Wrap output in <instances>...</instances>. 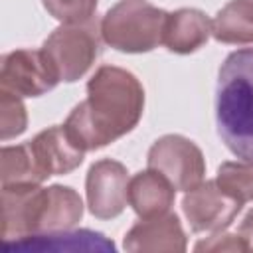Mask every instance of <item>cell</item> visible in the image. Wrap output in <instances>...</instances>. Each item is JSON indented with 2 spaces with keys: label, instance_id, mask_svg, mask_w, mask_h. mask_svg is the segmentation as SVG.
<instances>
[{
  "label": "cell",
  "instance_id": "30bf717a",
  "mask_svg": "<svg viewBox=\"0 0 253 253\" xmlns=\"http://www.w3.org/2000/svg\"><path fill=\"white\" fill-rule=\"evenodd\" d=\"M125 249L130 253H182L186 251V233L176 213L142 217L125 235Z\"/></svg>",
  "mask_w": 253,
  "mask_h": 253
},
{
  "label": "cell",
  "instance_id": "2e32d148",
  "mask_svg": "<svg viewBox=\"0 0 253 253\" xmlns=\"http://www.w3.org/2000/svg\"><path fill=\"white\" fill-rule=\"evenodd\" d=\"M211 36L221 43H253V4L249 0L227 2L211 20Z\"/></svg>",
  "mask_w": 253,
  "mask_h": 253
},
{
  "label": "cell",
  "instance_id": "5b68a950",
  "mask_svg": "<svg viewBox=\"0 0 253 253\" xmlns=\"http://www.w3.org/2000/svg\"><path fill=\"white\" fill-rule=\"evenodd\" d=\"M148 168L160 172L176 190H192L202 184L206 158L196 142L182 134H164L148 150Z\"/></svg>",
  "mask_w": 253,
  "mask_h": 253
},
{
  "label": "cell",
  "instance_id": "9c48e42d",
  "mask_svg": "<svg viewBox=\"0 0 253 253\" xmlns=\"http://www.w3.org/2000/svg\"><path fill=\"white\" fill-rule=\"evenodd\" d=\"M45 206V188L4 186L2 188V241L20 239L40 231Z\"/></svg>",
  "mask_w": 253,
  "mask_h": 253
},
{
  "label": "cell",
  "instance_id": "52a82bcc",
  "mask_svg": "<svg viewBox=\"0 0 253 253\" xmlns=\"http://www.w3.org/2000/svg\"><path fill=\"white\" fill-rule=\"evenodd\" d=\"M241 202L219 188L215 180L202 182L182 198V211L196 233H217L231 225L241 211Z\"/></svg>",
  "mask_w": 253,
  "mask_h": 253
},
{
  "label": "cell",
  "instance_id": "7a4b0ae2",
  "mask_svg": "<svg viewBox=\"0 0 253 253\" xmlns=\"http://www.w3.org/2000/svg\"><path fill=\"white\" fill-rule=\"evenodd\" d=\"M215 123L221 142L253 162V47L225 57L215 85Z\"/></svg>",
  "mask_w": 253,
  "mask_h": 253
},
{
  "label": "cell",
  "instance_id": "3957f363",
  "mask_svg": "<svg viewBox=\"0 0 253 253\" xmlns=\"http://www.w3.org/2000/svg\"><path fill=\"white\" fill-rule=\"evenodd\" d=\"M168 12L146 0H121L107 10L99 28L107 45L125 53H146L162 43Z\"/></svg>",
  "mask_w": 253,
  "mask_h": 253
},
{
  "label": "cell",
  "instance_id": "603a6c76",
  "mask_svg": "<svg viewBox=\"0 0 253 253\" xmlns=\"http://www.w3.org/2000/svg\"><path fill=\"white\" fill-rule=\"evenodd\" d=\"M249 2H251V4H253V0H249Z\"/></svg>",
  "mask_w": 253,
  "mask_h": 253
},
{
  "label": "cell",
  "instance_id": "ffe728a7",
  "mask_svg": "<svg viewBox=\"0 0 253 253\" xmlns=\"http://www.w3.org/2000/svg\"><path fill=\"white\" fill-rule=\"evenodd\" d=\"M42 4L61 24H85L97 10V0H42Z\"/></svg>",
  "mask_w": 253,
  "mask_h": 253
},
{
  "label": "cell",
  "instance_id": "5bb4252c",
  "mask_svg": "<svg viewBox=\"0 0 253 253\" xmlns=\"http://www.w3.org/2000/svg\"><path fill=\"white\" fill-rule=\"evenodd\" d=\"M176 188L160 172L148 168L128 182V206L138 217H154L166 213L174 204Z\"/></svg>",
  "mask_w": 253,
  "mask_h": 253
},
{
  "label": "cell",
  "instance_id": "6da1fadb",
  "mask_svg": "<svg viewBox=\"0 0 253 253\" xmlns=\"http://www.w3.org/2000/svg\"><path fill=\"white\" fill-rule=\"evenodd\" d=\"M144 111V89L126 69L103 65L87 83V99L73 107L63 126L87 152L130 132Z\"/></svg>",
  "mask_w": 253,
  "mask_h": 253
},
{
  "label": "cell",
  "instance_id": "e0dca14e",
  "mask_svg": "<svg viewBox=\"0 0 253 253\" xmlns=\"http://www.w3.org/2000/svg\"><path fill=\"white\" fill-rule=\"evenodd\" d=\"M45 174L30 146V140L16 146H2L0 150V182L4 186H30L42 184Z\"/></svg>",
  "mask_w": 253,
  "mask_h": 253
},
{
  "label": "cell",
  "instance_id": "ac0fdd59",
  "mask_svg": "<svg viewBox=\"0 0 253 253\" xmlns=\"http://www.w3.org/2000/svg\"><path fill=\"white\" fill-rule=\"evenodd\" d=\"M215 182L221 190L233 196L237 202L245 204L253 200V162L239 160V162H223L217 168Z\"/></svg>",
  "mask_w": 253,
  "mask_h": 253
},
{
  "label": "cell",
  "instance_id": "8fae6325",
  "mask_svg": "<svg viewBox=\"0 0 253 253\" xmlns=\"http://www.w3.org/2000/svg\"><path fill=\"white\" fill-rule=\"evenodd\" d=\"M2 247L6 253H34V251H115V243L107 239L99 231L91 229H59V231H47V233H34L12 241H2Z\"/></svg>",
  "mask_w": 253,
  "mask_h": 253
},
{
  "label": "cell",
  "instance_id": "9a60e30c",
  "mask_svg": "<svg viewBox=\"0 0 253 253\" xmlns=\"http://www.w3.org/2000/svg\"><path fill=\"white\" fill-rule=\"evenodd\" d=\"M83 217V202L81 196L71 186L53 184L45 188V206L40 221L38 233L71 229Z\"/></svg>",
  "mask_w": 253,
  "mask_h": 253
},
{
  "label": "cell",
  "instance_id": "44dd1931",
  "mask_svg": "<svg viewBox=\"0 0 253 253\" xmlns=\"http://www.w3.org/2000/svg\"><path fill=\"white\" fill-rule=\"evenodd\" d=\"M196 251H245L237 233H221L217 231L210 239H204L196 245Z\"/></svg>",
  "mask_w": 253,
  "mask_h": 253
},
{
  "label": "cell",
  "instance_id": "4fadbf2b",
  "mask_svg": "<svg viewBox=\"0 0 253 253\" xmlns=\"http://www.w3.org/2000/svg\"><path fill=\"white\" fill-rule=\"evenodd\" d=\"M211 36V20L198 8H180L166 18L162 43L168 51L188 55L206 45Z\"/></svg>",
  "mask_w": 253,
  "mask_h": 253
},
{
  "label": "cell",
  "instance_id": "7c38bea8",
  "mask_svg": "<svg viewBox=\"0 0 253 253\" xmlns=\"http://www.w3.org/2000/svg\"><path fill=\"white\" fill-rule=\"evenodd\" d=\"M30 146L45 178L69 174L79 168L85 158V150L67 134L65 126H49L38 132L30 140Z\"/></svg>",
  "mask_w": 253,
  "mask_h": 253
},
{
  "label": "cell",
  "instance_id": "8992f818",
  "mask_svg": "<svg viewBox=\"0 0 253 253\" xmlns=\"http://www.w3.org/2000/svg\"><path fill=\"white\" fill-rule=\"evenodd\" d=\"M57 83L59 77L43 49H14L0 59V85L18 97H40Z\"/></svg>",
  "mask_w": 253,
  "mask_h": 253
},
{
  "label": "cell",
  "instance_id": "d6986e66",
  "mask_svg": "<svg viewBox=\"0 0 253 253\" xmlns=\"http://www.w3.org/2000/svg\"><path fill=\"white\" fill-rule=\"evenodd\" d=\"M28 126V113L22 97L0 89V138L10 140L20 136Z\"/></svg>",
  "mask_w": 253,
  "mask_h": 253
},
{
  "label": "cell",
  "instance_id": "ba28073f",
  "mask_svg": "<svg viewBox=\"0 0 253 253\" xmlns=\"http://www.w3.org/2000/svg\"><path fill=\"white\" fill-rule=\"evenodd\" d=\"M128 172L119 160L101 158L93 162L85 178L89 211L97 219L121 215L128 202Z\"/></svg>",
  "mask_w": 253,
  "mask_h": 253
},
{
  "label": "cell",
  "instance_id": "277c9868",
  "mask_svg": "<svg viewBox=\"0 0 253 253\" xmlns=\"http://www.w3.org/2000/svg\"><path fill=\"white\" fill-rule=\"evenodd\" d=\"M99 34L97 22L89 20L85 24H61L47 36L42 49L59 81L73 83L91 69L99 55Z\"/></svg>",
  "mask_w": 253,
  "mask_h": 253
},
{
  "label": "cell",
  "instance_id": "7402d4cb",
  "mask_svg": "<svg viewBox=\"0 0 253 253\" xmlns=\"http://www.w3.org/2000/svg\"><path fill=\"white\" fill-rule=\"evenodd\" d=\"M235 233L241 239L245 251H253V210H249L245 213V217L241 219V223H239Z\"/></svg>",
  "mask_w": 253,
  "mask_h": 253
}]
</instances>
